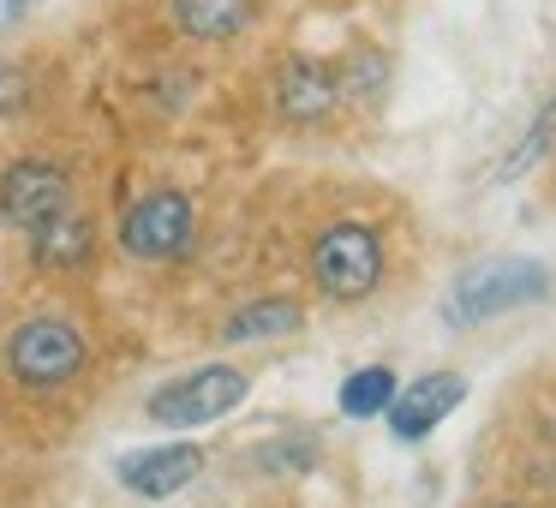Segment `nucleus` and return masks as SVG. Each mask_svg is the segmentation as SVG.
I'll use <instances>...</instances> for the list:
<instances>
[{
  "label": "nucleus",
  "mask_w": 556,
  "mask_h": 508,
  "mask_svg": "<svg viewBox=\"0 0 556 508\" xmlns=\"http://www.w3.org/2000/svg\"><path fill=\"white\" fill-rule=\"evenodd\" d=\"M0 359H7V371H13L25 389H61V383H73V377H85L90 341H85V329H78L73 317L37 312L7 335Z\"/></svg>",
  "instance_id": "f03ea898"
},
{
  "label": "nucleus",
  "mask_w": 556,
  "mask_h": 508,
  "mask_svg": "<svg viewBox=\"0 0 556 508\" xmlns=\"http://www.w3.org/2000/svg\"><path fill=\"white\" fill-rule=\"evenodd\" d=\"M25 97H30V78L18 73V66H0V114L25 109Z\"/></svg>",
  "instance_id": "dca6fc26"
},
{
  "label": "nucleus",
  "mask_w": 556,
  "mask_h": 508,
  "mask_svg": "<svg viewBox=\"0 0 556 508\" xmlns=\"http://www.w3.org/2000/svg\"><path fill=\"white\" fill-rule=\"evenodd\" d=\"M257 467L264 472H312L317 467V443L312 436H281V443L257 448Z\"/></svg>",
  "instance_id": "2eb2a0df"
},
{
  "label": "nucleus",
  "mask_w": 556,
  "mask_h": 508,
  "mask_svg": "<svg viewBox=\"0 0 556 508\" xmlns=\"http://www.w3.org/2000/svg\"><path fill=\"white\" fill-rule=\"evenodd\" d=\"M305 323L300 300H252L222 323V341H276V335H293Z\"/></svg>",
  "instance_id": "f8f14e48"
},
{
  "label": "nucleus",
  "mask_w": 556,
  "mask_h": 508,
  "mask_svg": "<svg viewBox=\"0 0 556 508\" xmlns=\"http://www.w3.org/2000/svg\"><path fill=\"white\" fill-rule=\"evenodd\" d=\"M257 0H174V25L192 42H228L252 25Z\"/></svg>",
  "instance_id": "9d476101"
},
{
  "label": "nucleus",
  "mask_w": 556,
  "mask_h": 508,
  "mask_svg": "<svg viewBox=\"0 0 556 508\" xmlns=\"http://www.w3.org/2000/svg\"><path fill=\"white\" fill-rule=\"evenodd\" d=\"M192 240H198V209H192V198L174 192V186L144 192L121 216V245L138 264H174V257L192 252Z\"/></svg>",
  "instance_id": "39448f33"
},
{
  "label": "nucleus",
  "mask_w": 556,
  "mask_h": 508,
  "mask_svg": "<svg viewBox=\"0 0 556 508\" xmlns=\"http://www.w3.org/2000/svg\"><path fill=\"white\" fill-rule=\"evenodd\" d=\"M460 401H467V377L460 371H425V377H413L407 389H395L383 419L401 443H425L448 412H460Z\"/></svg>",
  "instance_id": "0eeeda50"
},
{
  "label": "nucleus",
  "mask_w": 556,
  "mask_h": 508,
  "mask_svg": "<svg viewBox=\"0 0 556 508\" xmlns=\"http://www.w3.org/2000/svg\"><path fill=\"white\" fill-rule=\"evenodd\" d=\"M383 240H377L365 221H329L312 245V281L324 300L336 305H353V300H371L383 288Z\"/></svg>",
  "instance_id": "7ed1b4c3"
},
{
  "label": "nucleus",
  "mask_w": 556,
  "mask_h": 508,
  "mask_svg": "<svg viewBox=\"0 0 556 508\" xmlns=\"http://www.w3.org/2000/svg\"><path fill=\"white\" fill-rule=\"evenodd\" d=\"M551 138H556V97L539 109V120H532V132H527V138H520V144L503 156V174H496V180H520V174H527L532 162H544V150H551Z\"/></svg>",
  "instance_id": "4468645a"
},
{
  "label": "nucleus",
  "mask_w": 556,
  "mask_h": 508,
  "mask_svg": "<svg viewBox=\"0 0 556 508\" xmlns=\"http://www.w3.org/2000/svg\"><path fill=\"white\" fill-rule=\"evenodd\" d=\"M90 245H97V228H90L78 209H66V216L42 221V228L30 233V257H37L42 269H78L90 257Z\"/></svg>",
  "instance_id": "9b49d317"
},
{
  "label": "nucleus",
  "mask_w": 556,
  "mask_h": 508,
  "mask_svg": "<svg viewBox=\"0 0 556 508\" xmlns=\"http://www.w3.org/2000/svg\"><path fill=\"white\" fill-rule=\"evenodd\" d=\"M245 395H252V377H245L240 365H222L216 359V365H198V371L162 383L156 395L144 401V412L156 424H168V431H198V424L228 419Z\"/></svg>",
  "instance_id": "20e7f679"
},
{
  "label": "nucleus",
  "mask_w": 556,
  "mask_h": 508,
  "mask_svg": "<svg viewBox=\"0 0 556 508\" xmlns=\"http://www.w3.org/2000/svg\"><path fill=\"white\" fill-rule=\"evenodd\" d=\"M336 97H341V85H336V73H329L324 61H288L281 78H276V109L288 114L293 126L324 120V114L336 109Z\"/></svg>",
  "instance_id": "1a4fd4ad"
},
{
  "label": "nucleus",
  "mask_w": 556,
  "mask_h": 508,
  "mask_svg": "<svg viewBox=\"0 0 556 508\" xmlns=\"http://www.w3.org/2000/svg\"><path fill=\"white\" fill-rule=\"evenodd\" d=\"M25 7H30V0H7V13H25Z\"/></svg>",
  "instance_id": "f3484780"
},
{
  "label": "nucleus",
  "mask_w": 556,
  "mask_h": 508,
  "mask_svg": "<svg viewBox=\"0 0 556 508\" xmlns=\"http://www.w3.org/2000/svg\"><path fill=\"white\" fill-rule=\"evenodd\" d=\"M73 209V174L61 162H42V156H18L0 168V221L37 233L42 221L66 216Z\"/></svg>",
  "instance_id": "423d86ee"
},
{
  "label": "nucleus",
  "mask_w": 556,
  "mask_h": 508,
  "mask_svg": "<svg viewBox=\"0 0 556 508\" xmlns=\"http://www.w3.org/2000/svg\"><path fill=\"white\" fill-rule=\"evenodd\" d=\"M491 508H520V503H491Z\"/></svg>",
  "instance_id": "a211bd4d"
},
{
  "label": "nucleus",
  "mask_w": 556,
  "mask_h": 508,
  "mask_svg": "<svg viewBox=\"0 0 556 508\" xmlns=\"http://www.w3.org/2000/svg\"><path fill=\"white\" fill-rule=\"evenodd\" d=\"M551 269L539 257H496V264H472L460 269V281L448 288V323L472 329V323H491L503 312H520V305H539L551 300Z\"/></svg>",
  "instance_id": "f257e3e1"
},
{
  "label": "nucleus",
  "mask_w": 556,
  "mask_h": 508,
  "mask_svg": "<svg viewBox=\"0 0 556 508\" xmlns=\"http://www.w3.org/2000/svg\"><path fill=\"white\" fill-rule=\"evenodd\" d=\"M198 472H204V448L198 443H156V448H132V455L114 460V479L132 496H144V503L180 496Z\"/></svg>",
  "instance_id": "6e6552de"
},
{
  "label": "nucleus",
  "mask_w": 556,
  "mask_h": 508,
  "mask_svg": "<svg viewBox=\"0 0 556 508\" xmlns=\"http://www.w3.org/2000/svg\"><path fill=\"white\" fill-rule=\"evenodd\" d=\"M395 371L389 365H365V371L341 377L336 389V407L348 412V419H377V412H389V401H395Z\"/></svg>",
  "instance_id": "ddd939ff"
}]
</instances>
